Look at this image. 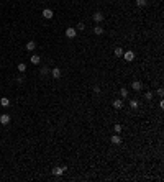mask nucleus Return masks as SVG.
<instances>
[{
    "label": "nucleus",
    "instance_id": "nucleus-20",
    "mask_svg": "<svg viewBox=\"0 0 164 182\" xmlns=\"http://www.w3.org/2000/svg\"><path fill=\"white\" fill-rule=\"evenodd\" d=\"M156 94H158V95H159V97L162 99V97H164V89H162V87H159V89L156 90Z\"/></svg>",
    "mask_w": 164,
    "mask_h": 182
},
{
    "label": "nucleus",
    "instance_id": "nucleus-14",
    "mask_svg": "<svg viewBox=\"0 0 164 182\" xmlns=\"http://www.w3.org/2000/svg\"><path fill=\"white\" fill-rule=\"evenodd\" d=\"M120 97H121V99H126V97H128V90L125 89V87H121V89H120Z\"/></svg>",
    "mask_w": 164,
    "mask_h": 182
},
{
    "label": "nucleus",
    "instance_id": "nucleus-16",
    "mask_svg": "<svg viewBox=\"0 0 164 182\" xmlns=\"http://www.w3.org/2000/svg\"><path fill=\"white\" fill-rule=\"evenodd\" d=\"M123 49H121V48H115V56H117V58H121V56H123Z\"/></svg>",
    "mask_w": 164,
    "mask_h": 182
},
{
    "label": "nucleus",
    "instance_id": "nucleus-17",
    "mask_svg": "<svg viewBox=\"0 0 164 182\" xmlns=\"http://www.w3.org/2000/svg\"><path fill=\"white\" fill-rule=\"evenodd\" d=\"M94 33L100 36V34H103V28L102 26H95V28H94Z\"/></svg>",
    "mask_w": 164,
    "mask_h": 182
},
{
    "label": "nucleus",
    "instance_id": "nucleus-11",
    "mask_svg": "<svg viewBox=\"0 0 164 182\" xmlns=\"http://www.w3.org/2000/svg\"><path fill=\"white\" fill-rule=\"evenodd\" d=\"M31 62H33V64H40V62H41V58H40V56H38V54H33V56H31Z\"/></svg>",
    "mask_w": 164,
    "mask_h": 182
},
{
    "label": "nucleus",
    "instance_id": "nucleus-15",
    "mask_svg": "<svg viewBox=\"0 0 164 182\" xmlns=\"http://www.w3.org/2000/svg\"><path fill=\"white\" fill-rule=\"evenodd\" d=\"M130 107H131V108H133V110H136V108L139 107V103H138V100H135V99H133V100H130Z\"/></svg>",
    "mask_w": 164,
    "mask_h": 182
},
{
    "label": "nucleus",
    "instance_id": "nucleus-5",
    "mask_svg": "<svg viewBox=\"0 0 164 182\" xmlns=\"http://www.w3.org/2000/svg\"><path fill=\"white\" fill-rule=\"evenodd\" d=\"M53 15H54V13H53V10H51V8H44L43 10V16L46 20H51V18H53Z\"/></svg>",
    "mask_w": 164,
    "mask_h": 182
},
{
    "label": "nucleus",
    "instance_id": "nucleus-25",
    "mask_svg": "<svg viewBox=\"0 0 164 182\" xmlns=\"http://www.w3.org/2000/svg\"><path fill=\"white\" fill-rule=\"evenodd\" d=\"M94 94H100V87H99V85L94 87Z\"/></svg>",
    "mask_w": 164,
    "mask_h": 182
},
{
    "label": "nucleus",
    "instance_id": "nucleus-18",
    "mask_svg": "<svg viewBox=\"0 0 164 182\" xmlns=\"http://www.w3.org/2000/svg\"><path fill=\"white\" fill-rule=\"evenodd\" d=\"M153 97H154V94H153V92H144V99L148 100V102H151Z\"/></svg>",
    "mask_w": 164,
    "mask_h": 182
},
{
    "label": "nucleus",
    "instance_id": "nucleus-9",
    "mask_svg": "<svg viewBox=\"0 0 164 182\" xmlns=\"http://www.w3.org/2000/svg\"><path fill=\"white\" fill-rule=\"evenodd\" d=\"M61 74H62V72H61V69H59V67H54L53 71H51V76H53V79H59V77H61Z\"/></svg>",
    "mask_w": 164,
    "mask_h": 182
},
{
    "label": "nucleus",
    "instance_id": "nucleus-24",
    "mask_svg": "<svg viewBox=\"0 0 164 182\" xmlns=\"http://www.w3.org/2000/svg\"><path fill=\"white\" fill-rule=\"evenodd\" d=\"M77 30H79V31L85 30V25H84V23H77Z\"/></svg>",
    "mask_w": 164,
    "mask_h": 182
},
{
    "label": "nucleus",
    "instance_id": "nucleus-12",
    "mask_svg": "<svg viewBox=\"0 0 164 182\" xmlns=\"http://www.w3.org/2000/svg\"><path fill=\"white\" fill-rule=\"evenodd\" d=\"M26 49L28 51H34L36 49V43H34V41H30V43L26 44Z\"/></svg>",
    "mask_w": 164,
    "mask_h": 182
},
{
    "label": "nucleus",
    "instance_id": "nucleus-1",
    "mask_svg": "<svg viewBox=\"0 0 164 182\" xmlns=\"http://www.w3.org/2000/svg\"><path fill=\"white\" fill-rule=\"evenodd\" d=\"M67 171V166H61V167H54L53 169V174L54 176H62V174Z\"/></svg>",
    "mask_w": 164,
    "mask_h": 182
},
{
    "label": "nucleus",
    "instance_id": "nucleus-10",
    "mask_svg": "<svg viewBox=\"0 0 164 182\" xmlns=\"http://www.w3.org/2000/svg\"><path fill=\"white\" fill-rule=\"evenodd\" d=\"M113 107H115V110H120V108L123 107V100H121V99L113 100Z\"/></svg>",
    "mask_w": 164,
    "mask_h": 182
},
{
    "label": "nucleus",
    "instance_id": "nucleus-3",
    "mask_svg": "<svg viewBox=\"0 0 164 182\" xmlns=\"http://www.w3.org/2000/svg\"><path fill=\"white\" fill-rule=\"evenodd\" d=\"M123 58H125V61L131 62V61L135 59V52H133V51H126V52H123Z\"/></svg>",
    "mask_w": 164,
    "mask_h": 182
},
{
    "label": "nucleus",
    "instance_id": "nucleus-4",
    "mask_svg": "<svg viewBox=\"0 0 164 182\" xmlns=\"http://www.w3.org/2000/svg\"><path fill=\"white\" fill-rule=\"evenodd\" d=\"M103 18H105V16H103V13H102V12H95V13H94V20H95L97 23H102V22H103Z\"/></svg>",
    "mask_w": 164,
    "mask_h": 182
},
{
    "label": "nucleus",
    "instance_id": "nucleus-21",
    "mask_svg": "<svg viewBox=\"0 0 164 182\" xmlns=\"http://www.w3.org/2000/svg\"><path fill=\"white\" fill-rule=\"evenodd\" d=\"M18 71H20V72H25V71H26V66L23 64V62H22V64H18Z\"/></svg>",
    "mask_w": 164,
    "mask_h": 182
},
{
    "label": "nucleus",
    "instance_id": "nucleus-13",
    "mask_svg": "<svg viewBox=\"0 0 164 182\" xmlns=\"http://www.w3.org/2000/svg\"><path fill=\"white\" fill-rule=\"evenodd\" d=\"M0 105H2V107H5V108H7V107H10V100L7 99V97H3V99L0 100Z\"/></svg>",
    "mask_w": 164,
    "mask_h": 182
},
{
    "label": "nucleus",
    "instance_id": "nucleus-6",
    "mask_svg": "<svg viewBox=\"0 0 164 182\" xmlns=\"http://www.w3.org/2000/svg\"><path fill=\"white\" fill-rule=\"evenodd\" d=\"M131 89L136 90V92H139V90L143 89V82H139V80H135V82L131 84Z\"/></svg>",
    "mask_w": 164,
    "mask_h": 182
},
{
    "label": "nucleus",
    "instance_id": "nucleus-2",
    "mask_svg": "<svg viewBox=\"0 0 164 182\" xmlns=\"http://www.w3.org/2000/svg\"><path fill=\"white\" fill-rule=\"evenodd\" d=\"M76 34H77V30H76V28H67V30H66V36L67 38H76Z\"/></svg>",
    "mask_w": 164,
    "mask_h": 182
},
{
    "label": "nucleus",
    "instance_id": "nucleus-7",
    "mask_svg": "<svg viewBox=\"0 0 164 182\" xmlns=\"http://www.w3.org/2000/svg\"><path fill=\"white\" fill-rule=\"evenodd\" d=\"M110 141H112V144H121V138L118 136V133H115V135L112 136Z\"/></svg>",
    "mask_w": 164,
    "mask_h": 182
},
{
    "label": "nucleus",
    "instance_id": "nucleus-22",
    "mask_svg": "<svg viewBox=\"0 0 164 182\" xmlns=\"http://www.w3.org/2000/svg\"><path fill=\"white\" fill-rule=\"evenodd\" d=\"M113 131H115V133H120V131H121V125H118V123H117V125L113 126Z\"/></svg>",
    "mask_w": 164,
    "mask_h": 182
},
{
    "label": "nucleus",
    "instance_id": "nucleus-8",
    "mask_svg": "<svg viewBox=\"0 0 164 182\" xmlns=\"http://www.w3.org/2000/svg\"><path fill=\"white\" fill-rule=\"evenodd\" d=\"M0 123L2 125H8L10 123V115H7V113L0 115Z\"/></svg>",
    "mask_w": 164,
    "mask_h": 182
},
{
    "label": "nucleus",
    "instance_id": "nucleus-19",
    "mask_svg": "<svg viewBox=\"0 0 164 182\" xmlns=\"http://www.w3.org/2000/svg\"><path fill=\"white\" fill-rule=\"evenodd\" d=\"M146 3H148L146 0H136V5L138 7H146Z\"/></svg>",
    "mask_w": 164,
    "mask_h": 182
},
{
    "label": "nucleus",
    "instance_id": "nucleus-23",
    "mask_svg": "<svg viewBox=\"0 0 164 182\" xmlns=\"http://www.w3.org/2000/svg\"><path fill=\"white\" fill-rule=\"evenodd\" d=\"M48 72H49V69H48V67H41V76H46Z\"/></svg>",
    "mask_w": 164,
    "mask_h": 182
}]
</instances>
